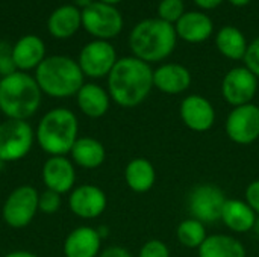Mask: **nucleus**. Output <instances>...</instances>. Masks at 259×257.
Masks as SVG:
<instances>
[{
    "label": "nucleus",
    "mask_w": 259,
    "mask_h": 257,
    "mask_svg": "<svg viewBox=\"0 0 259 257\" xmlns=\"http://www.w3.org/2000/svg\"><path fill=\"white\" fill-rule=\"evenodd\" d=\"M153 89V70L150 64L135 58H120L108 76V92L121 108H137Z\"/></svg>",
    "instance_id": "obj_1"
},
{
    "label": "nucleus",
    "mask_w": 259,
    "mask_h": 257,
    "mask_svg": "<svg viewBox=\"0 0 259 257\" xmlns=\"http://www.w3.org/2000/svg\"><path fill=\"white\" fill-rule=\"evenodd\" d=\"M178 35L173 24L161 18H144L129 35L132 55L147 64L161 62L176 48Z\"/></svg>",
    "instance_id": "obj_2"
},
{
    "label": "nucleus",
    "mask_w": 259,
    "mask_h": 257,
    "mask_svg": "<svg viewBox=\"0 0 259 257\" xmlns=\"http://www.w3.org/2000/svg\"><path fill=\"white\" fill-rule=\"evenodd\" d=\"M42 92L33 76L14 71L0 79V111L9 120L27 121L41 106Z\"/></svg>",
    "instance_id": "obj_3"
},
{
    "label": "nucleus",
    "mask_w": 259,
    "mask_h": 257,
    "mask_svg": "<svg viewBox=\"0 0 259 257\" xmlns=\"http://www.w3.org/2000/svg\"><path fill=\"white\" fill-rule=\"evenodd\" d=\"M77 138V117L67 108H53L47 111L35 129V142L49 156L70 155Z\"/></svg>",
    "instance_id": "obj_4"
},
{
    "label": "nucleus",
    "mask_w": 259,
    "mask_h": 257,
    "mask_svg": "<svg viewBox=\"0 0 259 257\" xmlns=\"http://www.w3.org/2000/svg\"><path fill=\"white\" fill-rule=\"evenodd\" d=\"M33 77L41 92L52 98L76 97L85 83V76L77 61L64 55L46 56V59L35 70Z\"/></svg>",
    "instance_id": "obj_5"
},
{
    "label": "nucleus",
    "mask_w": 259,
    "mask_h": 257,
    "mask_svg": "<svg viewBox=\"0 0 259 257\" xmlns=\"http://www.w3.org/2000/svg\"><path fill=\"white\" fill-rule=\"evenodd\" d=\"M33 144L35 130L27 121L6 118L0 123V164L24 159Z\"/></svg>",
    "instance_id": "obj_6"
},
{
    "label": "nucleus",
    "mask_w": 259,
    "mask_h": 257,
    "mask_svg": "<svg viewBox=\"0 0 259 257\" xmlns=\"http://www.w3.org/2000/svg\"><path fill=\"white\" fill-rule=\"evenodd\" d=\"M39 192L30 185L15 188L5 200L2 208V218L11 229H24L36 217Z\"/></svg>",
    "instance_id": "obj_7"
},
{
    "label": "nucleus",
    "mask_w": 259,
    "mask_h": 257,
    "mask_svg": "<svg viewBox=\"0 0 259 257\" xmlns=\"http://www.w3.org/2000/svg\"><path fill=\"white\" fill-rule=\"evenodd\" d=\"M82 27L96 39L109 41L121 32L123 15L115 6L94 0L82 9Z\"/></svg>",
    "instance_id": "obj_8"
},
{
    "label": "nucleus",
    "mask_w": 259,
    "mask_h": 257,
    "mask_svg": "<svg viewBox=\"0 0 259 257\" xmlns=\"http://www.w3.org/2000/svg\"><path fill=\"white\" fill-rule=\"evenodd\" d=\"M226 200V194L220 186L212 183H202L190 191L188 211L191 218L203 224H214L220 221Z\"/></svg>",
    "instance_id": "obj_9"
},
{
    "label": "nucleus",
    "mask_w": 259,
    "mask_h": 257,
    "mask_svg": "<svg viewBox=\"0 0 259 257\" xmlns=\"http://www.w3.org/2000/svg\"><path fill=\"white\" fill-rule=\"evenodd\" d=\"M117 61L118 58L114 45L103 39H94L83 45L77 58L83 76L91 79L108 77Z\"/></svg>",
    "instance_id": "obj_10"
},
{
    "label": "nucleus",
    "mask_w": 259,
    "mask_h": 257,
    "mask_svg": "<svg viewBox=\"0 0 259 257\" xmlns=\"http://www.w3.org/2000/svg\"><path fill=\"white\" fill-rule=\"evenodd\" d=\"M226 135L238 145H249L259 139V106L249 103L234 108L226 118Z\"/></svg>",
    "instance_id": "obj_11"
},
{
    "label": "nucleus",
    "mask_w": 259,
    "mask_h": 257,
    "mask_svg": "<svg viewBox=\"0 0 259 257\" xmlns=\"http://www.w3.org/2000/svg\"><path fill=\"white\" fill-rule=\"evenodd\" d=\"M258 92V77L247 67L229 70L222 82L223 98L234 108L253 103Z\"/></svg>",
    "instance_id": "obj_12"
},
{
    "label": "nucleus",
    "mask_w": 259,
    "mask_h": 257,
    "mask_svg": "<svg viewBox=\"0 0 259 257\" xmlns=\"http://www.w3.org/2000/svg\"><path fill=\"white\" fill-rule=\"evenodd\" d=\"M108 206V197L105 191L96 185H79L68 195V208L73 215L82 220L99 218Z\"/></svg>",
    "instance_id": "obj_13"
},
{
    "label": "nucleus",
    "mask_w": 259,
    "mask_h": 257,
    "mask_svg": "<svg viewBox=\"0 0 259 257\" xmlns=\"http://www.w3.org/2000/svg\"><path fill=\"white\" fill-rule=\"evenodd\" d=\"M41 180L46 189L59 195L70 194L76 183V168L67 156H49L41 168Z\"/></svg>",
    "instance_id": "obj_14"
},
{
    "label": "nucleus",
    "mask_w": 259,
    "mask_h": 257,
    "mask_svg": "<svg viewBox=\"0 0 259 257\" xmlns=\"http://www.w3.org/2000/svg\"><path fill=\"white\" fill-rule=\"evenodd\" d=\"M179 115L185 127L193 132H208L215 123V109L212 103L199 94L187 95L179 106Z\"/></svg>",
    "instance_id": "obj_15"
},
{
    "label": "nucleus",
    "mask_w": 259,
    "mask_h": 257,
    "mask_svg": "<svg viewBox=\"0 0 259 257\" xmlns=\"http://www.w3.org/2000/svg\"><path fill=\"white\" fill-rule=\"evenodd\" d=\"M102 241L97 229L80 226L67 235L62 251L65 257H99L102 253Z\"/></svg>",
    "instance_id": "obj_16"
},
{
    "label": "nucleus",
    "mask_w": 259,
    "mask_h": 257,
    "mask_svg": "<svg viewBox=\"0 0 259 257\" xmlns=\"http://www.w3.org/2000/svg\"><path fill=\"white\" fill-rule=\"evenodd\" d=\"M191 80L190 70L182 64H162L153 70V88L168 95L185 92L191 86Z\"/></svg>",
    "instance_id": "obj_17"
},
{
    "label": "nucleus",
    "mask_w": 259,
    "mask_h": 257,
    "mask_svg": "<svg viewBox=\"0 0 259 257\" xmlns=\"http://www.w3.org/2000/svg\"><path fill=\"white\" fill-rule=\"evenodd\" d=\"M178 38L190 42H205L214 32V23L211 17L202 11H187L181 20L175 24Z\"/></svg>",
    "instance_id": "obj_18"
},
{
    "label": "nucleus",
    "mask_w": 259,
    "mask_h": 257,
    "mask_svg": "<svg viewBox=\"0 0 259 257\" xmlns=\"http://www.w3.org/2000/svg\"><path fill=\"white\" fill-rule=\"evenodd\" d=\"M46 59V44L36 35H24L12 45V61L17 71L36 70Z\"/></svg>",
    "instance_id": "obj_19"
},
{
    "label": "nucleus",
    "mask_w": 259,
    "mask_h": 257,
    "mask_svg": "<svg viewBox=\"0 0 259 257\" xmlns=\"http://www.w3.org/2000/svg\"><path fill=\"white\" fill-rule=\"evenodd\" d=\"M220 221H223V224L235 233H246L255 229L258 215L246 200L228 198L223 206Z\"/></svg>",
    "instance_id": "obj_20"
},
{
    "label": "nucleus",
    "mask_w": 259,
    "mask_h": 257,
    "mask_svg": "<svg viewBox=\"0 0 259 257\" xmlns=\"http://www.w3.org/2000/svg\"><path fill=\"white\" fill-rule=\"evenodd\" d=\"M76 103L79 111L88 118H102L108 114L111 106L109 92L97 83H83L76 94Z\"/></svg>",
    "instance_id": "obj_21"
},
{
    "label": "nucleus",
    "mask_w": 259,
    "mask_h": 257,
    "mask_svg": "<svg viewBox=\"0 0 259 257\" xmlns=\"http://www.w3.org/2000/svg\"><path fill=\"white\" fill-rule=\"evenodd\" d=\"M80 27L82 11L74 5H62L56 8L47 20V29L50 35L58 39H67L73 36Z\"/></svg>",
    "instance_id": "obj_22"
},
{
    "label": "nucleus",
    "mask_w": 259,
    "mask_h": 257,
    "mask_svg": "<svg viewBox=\"0 0 259 257\" xmlns=\"http://www.w3.org/2000/svg\"><path fill=\"white\" fill-rule=\"evenodd\" d=\"M70 156L74 165L85 170H96L103 165L106 150L99 139L91 136H79L70 151Z\"/></svg>",
    "instance_id": "obj_23"
},
{
    "label": "nucleus",
    "mask_w": 259,
    "mask_h": 257,
    "mask_svg": "<svg viewBox=\"0 0 259 257\" xmlns=\"http://www.w3.org/2000/svg\"><path fill=\"white\" fill-rule=\"evenodd\" d=\"M124 180L131 191L137 194L149 192L156 182L153 164L146 158H134L124 168Z\"/></svg>",
    "instance_id": "obj_24"
},
{
    "label": "nucleus",
    "mask_w": 259,
    "mask_h": 257,
    "mask_svg": "<svg viewBox=\"0 0 259 257\" xmlns=\"http://www.w3.org/2000/svg\"><path fill=\"white\" fill-rule=\"evenodd\" d=\"M246 247L235 236L211 235L199 248V257H246Z\"/></svg>",
    "instance_id": "obj_25"
},
{
    "label": "nucleus",
    "mask_w": 259,
    "mask_h": 257,
    "mask_svg": "<svg viewBox=\"0 0 259 257\" xmlns=\"http://www.w3.org/2000/svg\"><path fill=\"white\" fill-rule=\"evenodd\" d=\"M217 50L231 61H241L246 56L249 42L244 33L235 26H225L215 35Z\"/></svg>",
    "instance_id": "obj_26"
},
{
    "label": "nucleus",
    "mask_w": 259,
    "mask_h": 257,
    "mask_svg": "<svg viewBox=\"0 0 259 257\" xmlns=\"http://www.w3.org/2000/svg\"><path fill=\"white\" fill-rule=\"evenodd\" d=\"M176 238H178V241H179V244L182 247L190 248V250H199L200 245L208 238L206 227H205L203 223H200V221H197L194 218L184 220L178 226Z\"/></svg>",
    "instance_id": "obj_27"
},
{
    "label": "nucleus",
    "mask_w": 259,
    "mask_h": 257,
    "mask_svg": "<svg viewBox=\"0 0 259 257\" xmlns=\"http://www.w3.org/2000/svg\"><path fill=\"white\" fill-rule=\"evenodd\" d=\"M184 14H185L184 0H161L158 5V18L173 26L181 20Z\"/></svg>",
    "instance_id": "obj_28"
},
{
    "label": "nucleus",
    "mask_w": 259,
    "mask_h": 257,
    "mask_svg": "<svg viewBox=\"0 0 259 257\" xmlns=\"http://www.w3.org/2000/svg\"><path fill=\"white\" fill-rule=\"evenodd\" d=\"M61 204H62V200L58 192L46 189L39 192L38 195V211L41 214H46V215L56 214L61 209Z\"/></svg>",
    "instance_id": "obj_29"
},
{
    "label": "nucleus",
    "mask_w": 259,
    "mask_h": 257,
    "mask_svg": "<svg viewBox=\"0 0 259 257\" xmlns=\"http://www.w3.org/2000/svg\"><path fill=\"white\" fill-rule=\"evenodd\" d=\"M138 257H170L167 244L161 239H149L140 250Z\"/></svg>",
    "instance_id": "obj_30"
},
{
    "label": "nucleus",
    "mask_w": 259,
    "mask_h": 257,
    "mask_svg": "<svg viewBox=\"0 0 259 257\" xmlns=\"http://www.w3.org/2000/svg\"><path fill=\"white\" fill-rule=\"evenodd\" d=\"M14 71L17 70L12 61V47L8 42L0 41V76L3 77Z\"/></svg>",
    "instance_id": "obj_31"
},
{
    "label": "nucleus",
    "mask_w": 259,
    "mask_h": 257,
    "mask_svg": "<svg viewBox=\"0 0 259 257\" xmlns=\"http://www.w3.org/2000/svg\"><path fill=\"white\" fill-rule=\"evenodd\" d=\"M243 61L246 67L259 79V36H256L252 42H249V47Z\"/></svg>",
    "instance_id": "obj_32"
},
{
    "label": "nucleus",
    "mask_w": 259,
    "mask_h": 257,
    "mask_svg": "<svg viewBox=\"0 0 259 257\" xmlns=\"http://www.w3.org/2000/svg\"><path fill=\"white\" fill-rule=\"evenodd\" d=\"M246 201L259 217V179L253 180L246 188Z\"/></svg>",
    "instance_id": "obj_33"
},
{
    "label": "nucleus",
    "mask_w": 259,
    "mask_h": 257,
    "mask_svg": "<svg viewBox=\"0 0 259 257\" xmlns=\"http://www.w3.org/2000/svg\"><path fill=\"white\" fill-rule=\"evenodd\" d=\"M99 257H135V256H134L131 251H127L126 248L114 245V247H108L106 250H103Z\"/></svg>",
    "instance_id": "obj_34"
},
{
    "label": "nucleus",
    "mask_w": 259,
    "mask_h": 257,
    "mask_svg": "<svg viewBox=\"0 0 259 257\" xmlns=\"http://www.w3.org/2000/svg\"><path fill=\"white\" fill-rule=\"evenodd\" d=\"M194 3H196L199 8H202V9H205V11H209V9L219 8V6L223 3V0H194Z\"/></svg>",
    "instance_id": "obj_35"
},
{
    "label": "nucleus",
    "mask_w": 259,
    "mask_h": 257,
    "mask_svg": "<svg viewBox=\"0 0 259 257\" xmlns=\"http://www.w3.org/2000/svg\"><path fill=\"white\" fill-rule=\"evenodd\" d=\"M3 257H38L36 254L30 253V251H24V250H15V251H11L8 254H5Z\"/></svg>",
    "instance_id": "obj_36"
},
{
    "label": "nucleus",
    "mask_w": 259,
    "mask_h": 257,
    "mask_svg": "<svg viewBox=\"0 0 259 257\" xmlns=\"http://www.w3.org/2000/svg\"><path fill=\"white\" fill-rule=\"evenodd\" d=\"M93 2H94V0H73V5L82 11V9H85L87 6H90Z\"/></svg>",
    "instance_id": "obj_37"
},
{
    "label": "nucleus",
    "mask_w": 259,
    "mask_h": 257,
    "mask_svg": "<svg viewBox=\"0 0 259 257\" xmlns=\"http://www.w3.org/2000/svg\"><path fill=\"white\" fill-rule=\"evenodd\" d=\"M231 5H234V6H237V8H241V6H246V5H249L250 3V0H228Z\"/></svg>",
    "instance_id": "obj_38"
},
{
    "label": "nucleus",
    "mask_w": 259,
    "mask_h": 257,
    "mask_svg": "<svg viewBox=\"0 0 259 257\" xmlns=\"http://www.w3.org/2000/svg\"><path fill=\"white\" fill-rule=\"evenodd\" d=\"M99 2H102V3H106V5H112V6H115L117 3H120V2H123V0H99Z\"/></svg>",
    "instance_id": "obj_39"
},
{
    "label": "nucleus",
    "mask_w": 259,
    "mask_h": 257,
    "mask_svg": "<svg viewBox=\"0 0 259 257\" xmlns=\"http://www.w3.org/2000/svg\"><path fill=\"white\" fill-rule=\"evenodd\" d=\"M253 230H255V233L259 236V218L258 221H256V224H255V229H253Z\"/></svg>",
    "instance_id": "obj_40"
}]
</instances>
